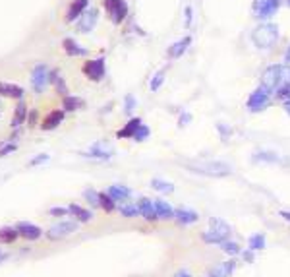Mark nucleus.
Here are the masks:
<instances>
[{"label":"nucleus","instance_id":"nucleus-50","mask_svg":"<svg viewBox=\"0 0 290 277\" xmlns=\"http://www.w3.org/2000/svg\"><path fill=\"white\" fill-rule=\"evenodd\" d=\"M284 111H286V112L290 114V99H288V101H284Z\"/></svg>","mask_w":290,"mask_h":277},{"label":"nucleus","instance_id":"nucleus-13","mask_svg":"<svg viewBox=\"0 0 290 277\" xmlns=\"http://www.w3.org/2000/svg\"><path fill=\"white\" fill-rule=\"evenodd\" d=\"M138 208H140V215L145 221H157V210H155V204L149 198H140L138 202Z\"/></svg>","mask_w":290,"mask_h":277},{"label":"nucleus","instance_id":"nucleus-40","mask_svg":"<svg viewBox=\"0 0 290 277\" xmlns=\"http://www.w3.org/2000/svg\"><path fill=\"white\" fill-rule=\"evenodd\" d=\"M53 217H62V215H66V213H70V210L68 208H51V211H49Z\"/></svg>","mask_w":290,"mask_h":277},{"label":"nucleus","instance_id":"nucleus-8","mask_svg":"<svg viewBox=\"0 0 290 277\" xmlns=\"http://www.w3.org/2000/svg\"><path fill=\"white\" fill-rule=\"evenodd\" d=\"M51 80V72L45 64H37L31 72V88L35 89V93H43L47 84Z\"/></svg>","mask_w":290,"mask_h":277},{"label":"nucleus","instance_id":"nucleus-36","mask_svg":"<svg viewBox=\"0 0 290 277\" xmlns=\"http://www.w3.org/2000/svg\"><path fill=\"white\" fill-rule=\"evenodd\" d=\"M84 198L93 206V208H99V192L93 188H87L86 192H84Z\"/></svg>","mask_w":290,"mask_h":277},{"label":"nucleus","instance_id":"nucleus-26","mask_svg":"<svg viewBox=\"0 0 290 277\" xmlns=\"http://www.w3.org/2000/svg\"><path fill=\"white\" fill-rule=\"evenodd\" d=\"M64 49L70 56H86L87 55V49L79 47L74 39H64Z\"/></svg>","mask_w":290,"mask_h":277},{"label":"nucleus","instance_id":"nucleus-24","mask_svg":"<svg viewBox=\"0 0 290 277\" xmlns=\"http://www.w3.org/2000/svg\"><path fill=\"white\" fill-rule=\"evenodd\" d=\"M87 4H89V0H74L72 6H70V10H68L66 20H68V22H74L75 18H79V16L86 12Z\"/></svg>","mask_w":290,"mask_h":277},{"label":"nucleus","instance_id":"nucleus-7","mask_svg":"<svg viewBox=\"0 0 290 277\" xmlns=\"http://www.w3.org/2000/svg\"><path fill=\"white\" fill-rule=\"evenodd\" d=\"M77 231V221H62L53 225L49 231H47V236L51 241H62L66 236H70L72 233Z\"/></svg>","mask_w":290,"mask_h":277},{"label":"nucleus","instance_id":"nucleus-29","mask_svg":"<svg viewBox=\"0 0 290 277\" xmlns=\"http://www.w3.org/2000/svg\"><path fill=\"white\" fill-rule=\"evenodd\" d=\"M99 208L105 210L107 213H112L114 208H116V202L110 198L107 192H99Z\"/></svg>","mask_w":290,"mask_h":277},{"label":"nucleus","instance_id":"nucleus-53","mask_svg":"<svg viewBox=\"0 0 290 277\" xmlns=\"http://www.w3.org/2000/svg\"><path fill=\"white\" fill-rule=\"evenodd\" d=\"M288 6H290V0H288Z\"/></svg>","mask_w":290,"mask_h":277},{"label":"nucleus","instance_id":"nucleus-33","mask_svg":"<svg viewBox=\"0 0 290 277\" xmlns=\"http://www.w3.org/2000/svg\"><path fill=\"white\" fill-rule=\"evenodd\" d=\"M27 118V107H25V103H18V107H16V112H14V126H20L22 122H25Z\"/></svg>","mask_w":290,"mask_h":277},{"label":"nucleus","instance_id":"nucleus-45","mask_svg":"<svg viewBox=\"0 0 290 277\" xmlns=\"http://www.w3.org/2000/svg\"><path fill=\"white\" fill-rule=\"evenodd\" d=\"M190 121H192V114H188V112L180 114V124H188Z\"/></svg>","mask_w":290,"mask_h":277},{"label":"nucleus","instance_id":"nucleus-46","mask_svg":"<svg viewBox=\"0 0 290 277\" xmlns=\"http://www.w3.org/2000/svg\"><path fill=\"white\" fill-rule=\"evenodd\" d=\"M27 121H29V124H35V122H37V112L33 111V112H29V116H27Z\"/></svg>","mask_w":290,"mask_h":277},{"label":"nucleus","instance_id":"nucleus-31","mask_svg":"<svg viewBox=\"0 0 290 277\" xmlns=\"http://www.w3.org/2000/svg\"><path fill=\"white\" fill-rule=\"evenodd\" d=\"M221 250H223L225 254H228V256H238L240 252H242V246L228 239V241H225V243L221 244Z\"/></svg>","mask_w":290,"mask_h":277},{"label":"nucleus","instance_id":"nucleus-9","mask_svg":"<svg viewBox=\"0 0 290 277\" xmlns=\"http://www.w3.org/2000/svg\"><path fill=\"white\" fill-rule=\"evenodd\" d=\"M280 2H282V0H263L258 8H254V16H256L258 20H269V18H273V16L279 12Z\"/></svg>","mask_w":290,"mask_h":277},{"label":"nucleus","instance_id":"nucleus-47","mask_svg":"<svg viewBox=\"0 0 290 277\" xmlns=\"http://www.w3.org/2000/svg\"><path fill=\"white\" fill-rule=\"evenodd\" d=\"M284 64H288L290 66V45H288V49L284 51Z\"/></svg>","mask_w":290,"mask_h":277},{"label":"nucleus","instance_id":"nucleus-5","mask_svg":"<svg viewBox=\"0 0 290 277\" xmlns=\"http://www.w3.org/2000/svg\"><path fill=\"white\" fill-rule=\"evenodd\" d=\"M271 101H273V93L267 91L263 86H259L258 89H254L250 93V97L246 101V109L252 114H258V112H263L267 109L269 105H271Z\"/></svg>","mask_w":290,"mask_h":277},{"label":"nucleus","instance_id":"nucleus-3","mask_svg":"<svg viewBox=\"0 0 290 277\" xmlns=\"http://www.w3.org/2000/svg\"><path fill=\"white\" fill-rule=\"evenodd\" d=\"M188 169L192 173H197V175H203V177L209 178H225L232 175L230 165H226L223 161H197V163H190Z\"/></svg>","mask_w":290,"mask_h":277},{"label":"nucleus","instance_id":"nucleus-4","mask_svg":"<svg viewBox=\"0 0 290 277\" xmlns=\"http://www.w3.org/2000/svg\"><path fill=\"white\" fill-rule=\"evenodd\" d=\"M230 234H232V229H230L228 223L219 219V217H211L209 219V229L203 231L201 239L207 244H223L225 241L230 239Z\"/></svg>","mask_w":290,"mask_h":277},{"label":"nucleus","instance_id":"nucleus-14","mask_svg":"<svg viewBox=\"0 0 290 277\" xmlns=\"http://www.w3.org/2000/svg\"><path fill=\"white\" fill-rule=\"evenodd\" d=\"M18 233H20V236H23L25 241H37L41 234H43V231L37 227V225H33V223H20L18 227Z\"/></svg>","mask_w":290,"mask_h":277},{"label":"nucleus","instance_id":"nucleus-16","mask_svg":"<svg viewBox=\"0 0 290 277\" xmlns=\"http://www.w3.org/2000/svg\"><path fill=\"white\" fill-rule=\"evenodd\" d=\"M234 267H236V260H226V262H221L217 264L213 269H211V275L209 277H230L234 273Z\"/></svg>","mask_w":290,"mask_h":277},{"label":"nucleus","instance_id":"nucleus-19","mask_svg":"<svg viewBox=\"0 0 290 277\" xmlns=\"http://www.w3.org/2000/svg\"><path fill=\"white\" fill-rule=\"evenodd\" d=\"M174 219L180 225H192V223L199 221V213L193 210H176L174 211Z\"/></svg>","mask_w":290,"mask_h":277},{"label":"nucleus","instance_id":"nucleus-28","mask_svg":"<svg viewBox=\"0 0 290 277\" xmlns=\"http://www.w3.org/2000/svg\"><path fill=\"white\" fill-rule=\"evenodd\" d=\"M120 215L126 217V219H134V217H140V208L138 204H120Z\"/></svg>","mask_w":290,"mask_h":277},{"label":"nucleus","instance_id":"nucleus-17","mask_svg":"<svg viewBox=\"0 0 290 277\" xmlns=\"http://www.w3.org/2000/svg\"><path fill=\"white\" fill-rule=\"evenodd\" d=\"M192 45V37L190 35H186L184 39H180V41H176L174 45H171L169 47V56L171 58H180V56L188 51V47Z\"/></svg>","mask_w":290,"mask_h":277},{"label":"nucleus","instance_id":"nucleus-51","mask_svg":"<svg viewBox=\"0 0 290 277\" xmlns=\"http://www.w3.org/2000/svg\"><path fill=\"white\" fill-rule=\"evenodd\" d=\"M2 114H4V105H2V101H0V118H2Z\"/></svg>","mask_w":290,"mask_h":277},{"label":"nucleus","instance_id":"nucleus-18","mask_svg":"<svg viewBox=\"0 0 290 277\" xmlns=\"http://www.w3.org/2000/svg\"><path fill=\"white\" fill-rule=\"evenodd\" d=\"M107 194L114 200L116 204H126V200L130 198V194H132V192H130V188L122 186V184H112V186L107 190Z\"/></svg>","mask_w":290,"mask_h":277},{"label":"nucleus","instance_id":"nucleus-30","mask_svg":"<svg viewBox=\"0 0 290 277\" xmlns=\"http://www.w3.org/2000/svg\"><path fill=\"white\" fill-rule=\"evenodd\" d=\"M267 246V243H265V234H252L250 236V241H247V248L250 250H254V252H258V250H263Z\"/></svg>","mask_w":290,"mask_h":277},{"label":"nucleus","instance_id":"nucleus-38","mask_svg":"<svg viewBox=\"0 0 290 277\" xmlns=\"http://www.w3.org/2000/svg\"><path fill=\"white\" fill-rule=\"evenodd\" d=\"M136 105H138V101H136L134 95H126V97H124V111L126 112L134 111V109H136Z\"/></svg>","mask_w":290,"mask_h":277},{"label":"nucleus","instance_id":"nucleus-32","mask_svg":"<svg viewBox=\"0 0 290 277\" xmlns=\"http://www.w3.org/2000/svg\"><path fill=\"white\" fill-rule=\"evenodd\" d=\"M20 236L18 233V229H12V227H4V229H0V243H14L16 239Z\"/></svg>","mask_w":290,"mask_h":277},{"label":"nucleus","instance_id":"nucleus-35","mask_svg":"<svg viewBox=\"0 0 290 277\" xmlns=\"http://www.w3.org/2000/svg\"><path fill=\"white\" fill-rule=\"evenodd\" d=\"M62 105H64L66 111H77L79 107H84V101L79 99V97H72V95H68V97H64Z\"/></svg>","mask_w":290,"mask_h":277},{"label":"nucleus","instance_id":"nucleus-12","mask_svg":"<svg viewBox=\"0 0 290 277\" xmlns=\"http://www.w3.org/2000/svg\"><path fill=\"white\" fill-rule=\"evenodd\" d=\"M97 20H99L97 10H86L81 14V20L77 22V31H79V33H89V31L95 27Z\"/></svg>","mask_w":290,"mask_h":277},{"label":"nucleus","instance_id":"nucleus-6","mask_svg":"<svg viewBox=\"0 0 290 277\" xmlns=\"http://www.w3.org/2000/svg\"><path fill=\"white\" fill-rule=\"evenodd\" d=\"M103 6H105V10H107V14L114 23H120L128 14L126 0H103Z\"/></svg>","mask_w":290,"mask_h":277},{"label":"nucleus","instance_id":"nucleus-39","mask_svg":"<svg viewBox=\"0 0 290 277\" xmlns=\"http://www.w3.org/2000/svg\"><path fill=\"white\" fill-rule=\"evenodd\" d=\"M217 130L221 132V138H223L225 142H226V140H228V138H230V134H232V130H230L228 126H225L223 122H219V124H217Z\"/></svg>","mask_w":290,"mask_h":277},{"label":"nucleus","instance_id":"nucleus-48","mask_svg":"<svg viewBox=\"0 0 290 277\" xmlns=\"http://www.w3.org/2000/svg\"><path fill=\"white\" fill-rule=\"evenodd\" d=\"M279 215H280V217H282V219H286V221L290 223V211H280Z\"/></svg>","mask_w":290,"mask_h":277},{"label":"nucleus","instance_id":"nucleus-25","mask_svg":"<svg viewBox=\"0 0 290 277\" xmlns=\"http://www.w3.org/2000/svg\"><path fill=\"white\" fill-rule=\"evenodd\" d=\"M141 124V118H132V121H128V124L122 128V130H118L116 132V136L118 138H132L134 140V136H136V132H138V128H140Z\"/></svg>","mask_w":290,"mask_h":277},{"label":"nucleus","instance_id":"nucleus-20","mask_svg":"<svg viewBox=\"0 0 290 277\" xmlns=\"http://www.w3.org/2000/svg\"><path fill=\"white\" fill-rule=\"evenodd\" d=\"M252 159L256 161V163H282L284 159L280 157V153L277 151H256Z\"/></svg>","mask_w":290,"mask_h":277},{"label":"nucleus","instance_id":"nucleus-43","mask_svg":"<svg viewBox=\"0 0 290 277\" xmlns=\"http://www.w3.org/2000/svg\"><path fill=\"white\" fill-rule=\"evenodd\" d=\"M47 159H49V155H43V153H41V155L33 157L31 161H29V165H31V167H35V165H41V163H45Z\"/></svg>","mask_w":290,"mask_h":277},{"label":"nucleus","instance_id":"nucleus-23","mask_svg":"<svg viewBox=\"0 0 290 277\" xmlns=\"http://www.w3.org/2000/svg\"><path fill=\"white\" fill-rule=\"evenodd\" d=\"M0 95L4 97H14V99H20L23 97V89L16 84H6V82H0Z\"/></svg>","mask_w":290,"mask_h":277},{"label":"nucleus","instance_id":"nucleus-42","mask_svg":"<svg viewBox=\"0 0 290 277\" xmlns=\"http://www.w3.org/2000/svg\"><path fill=\"white\" fill-rule=\"evenodd\" d=\"M240 254H242V258H244L246 262H250V264L256 260V252H254V250H250V248H247V250H242Z\"/></svg>","mask_w":290,"mask_h":277},{"label":"nucleus","instance_id":"nucleus-11","mask_svg":"<svg viewBox=\"0 0 290 277\" xmlns=\"http://www.w3.org/2000/svg\"><path fill=\"white\" fill-rule=\"evenodd\" d=\"M84 155H89L93 157V159H108V157L114 155V149H112V145L107 144V142H97V144L91 145V149H89V153H84Z\"/></svg>","mask_w":290,"mask_h":277},{"label":"nucleus","instance_id":"nucleus-2","mask_svg":"<svg viewBox=\"0 0 290 277\" xmlns=\"http://www.w3.org/2000/svg\"><path fill=\"white\" fill-rule=\"evenodd\" d=\"M252 43L261 51H269L279 43V27L275 23H261L252 31Z\"/></svg>","mask_w":290,"mask_h":277},{"label":"nucleus","instance_id":"nucleus-10","mask_svg":"<svg viewBox=\"0 0 290 277\" xmlns=\"http://www.w3.org/2000/svg\"><path fill=\"white\" fill-rule=\"evenodd\" d=\"M84 74H86L89 80H93V82H99V80L105 76V58L87 60L86 64H84Z\"/></svg>","mask_w":290,"mask_h":277},{"label":"nucleus","instance_id":"nucleus-37","mask_svg":"<svg viewBox=\"0 0 290 277\" xmlns=\"http://www.w3.org/2000/svg\"><path fill=\"white\" fill-rule=\"evenodd\" d=\"M149 128L145 126V124H141L140 128H138V132H136V136H134V140L136 142H143V140H147V136H149Z\"/></svg>","mask_w":290,"mask_h":277},{"label":"nucleus","instance_id":"nucleus-22","mask_svg":"<svg viewBox=\"0 0 290 277\" xmlns=\"http://www.w3.org/2000/svg\"><path fill=\"white\" fill-rule=\"evenodd\" d=\"M70 213L74 215V219L75 221H79V223H89L91 219H93V213L89 210H86V208H81V206H77V204H72L70 208Z\"/></svg>","mask_w":290,"mask_h":277},{"label":"nucleus","instance_id":"nucleus-21","mask_svg":"<svg viewBox=\"0 0 290 277\" xmlns=\"http://www.w3.org/2000/svg\"><path fill=\"white\" fill-rule=\"evenodd\" d=\"M62 118H64V112L62 111L49 112V114L45 116V121L41 122V128H43V130H53V128H56V126L62 122Z\"/></svg>","mask_w":290,"mask_h":277},{"label":"nucleus","instance_id":"nucleus-52","mask_svg":"<svg viewBox=\"0 0 290 277\" xmlns=\"http://www.w3.org/2000/svg\"><path fill=\"white\" fill-rule=\"evenodd\" d=\"M0 260H4V252L2 250H0Z\"/></svg>","mask_w":290,"mask_h":277},{"label":"nucleus","instance_id":"nucleus-27","mask_svg":"<svg viewBox=\"0 0 290 277\" xmlns=\"http://www.w3.org/2000/svg\"><path fill=\"white\" fill-rule=\"evenodd\" d=\"M151 188L161 192V194H172L174 192V184L169 180H161V178H153L151 180Z\"/></svg>","mask_w":290,"mask_h":277},{"label":"nucleus","instance_id":"nucleus-49","mask_svg":"<svg viewBox=\"0 0 290 277\" xmlns=\"http://www.w3.org/2000/svg\"><path fill=\"white\" fill-rule=\"evenodd\" d=\"M174 277H192V275H190L188 271H176V273H174Z\"/></svg>","mask_w":290,"mask_h":277},{"label":"nucleus","instance_id":"nucleus-44","mask_svg":"<svg viewBox=\"0 0 290 277\" xmlns=\"http://www.w3.org/2000/svg\"><path fill=\"white\" fill-rule=\"evenodd\" d=\"M184 14H186V25L190 27V23H192V6H186Z\"/></svg>","mask_w":290,"mask_h":277},{"label":"nucleus","instance_id":"nucleus-1","mask_svg":"<svg viewBox=\"0 0 290 277\" xmlns=\"http://www.w3.org/2000/svg\"><path fill=\"white\" fill-rule=\"evenodd\" d=\"M290 84V66L288 64H271L263 70L261 74V84L263 88L277 95L280 89Z\"/></svg>","mask_w":290,"mask_h":277},{"label":"nucleus","instance_id":"nucleus-41","mask_svg":"<svg viewBox=\"0 0 290 277\" xmlns=\"http://www.w3.org/2000/svg\"><path fill=\"white\" fill-rule=\"evenodd\" d=\"M14 149H16V145H14V144H4V145H0V157L8 155V153H12Z\"/></svg>","mask_w":290,"mask_h":277},{"label":"nucleus","instance_id":"nucleus-15","mask_svg":"<svg viewBox=\"0 0 290 277\" xmlns=\"http://www.w3.org/2000/svg\"><path fill=\"white\" fill-rule=\"evenodd\" d=\"M153 204H155V210H157V217L159 219H162V221L174 219V211L176 210L172 208L167 200H153Z\"/></svg>","mask_w":290,"mask_h":277},{"label":"nucleus","instance_id":"nucleus-34","mask_svg":"<svg viewBox=\"0 0 290 277\" xmlns=\"http://www.w3.org/2000/svg\"><path fill=\"white\" fill-rule=\"evenodd\" d=\"M164 76H167V68H161V70L151 78V82H149L151 91H159V89H161L162 82H164Z\"/></svg>","mask_w":290,"mask_h":277}]
</instances>
